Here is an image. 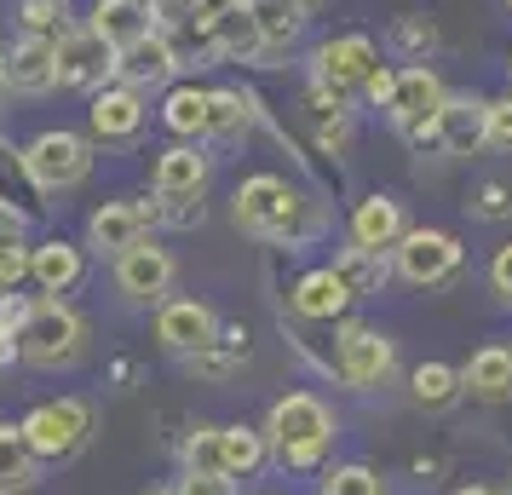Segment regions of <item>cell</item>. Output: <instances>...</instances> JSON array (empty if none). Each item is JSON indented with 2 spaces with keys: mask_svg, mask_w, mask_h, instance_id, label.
Instances as JSON below:
<instances>
[{
  "mask_svg": "<svg viewBox=\"0 0 512 495\" xmlns=\"http://www.w3.org/2000/svg\"><path fill=\"white\" fill-rule=\"evenodd\" d=\"M70 29V0H18V35L58 41Z\"/></svg>",
  "mask_w": 512,
  "mask_h": 495,
  "instance_id": "cell-31",
  "label": "cell"
},
{
  "mask_svg": "<svg viewBox=\"0 0 512 495\" xmlns=\"http://www.w3.org/2000/svg\"><path fill=\"white\" fill-rule=\"evenodd\" d=\"M213 179V156L202 144H173L156 156V173H150V190L156 196H202Z\"/></svg>",
  "mask_w": 512,
  "mask_h": 495,
  "instance_id": "cell-17",
  "label": "cell"
},
{
  "mask_svg": "<svg viewBox=\"0 0 512 495\" xmlns=\"http://www.w3.org/2000/svg\"><path fill=\"white\" fill-rule=\"evenodd\" d=\"M334 444V415L317 392H288L271 403V421H265V449L277 455L282 467H317Z\"/></svg>",
  "mask_w": 512,
  "mask_h": 495,
  "instance_id": "cell-3",
  "label": "cell"
},
{
  "mask_svg": "<svg viewBox=\"0 0 512 495\" xmlns=\"http://www.w3.org/2000/svg\"><path fill=\"white\" fill-rule=\"evenodd\" d=\"M12 340H18V363L58 375V369H75L81 352H87V317L70 300H52L47 294V300H29L24 323L12 329Z\"/></svg>",
  "mask_w": 512,
  "mask_h": 495,
  "instance_id": "cell-2",
  "label": "cell"
},
{
  "mask_svg": "<svg viewBox=\"0 0 512 495\" xmlns=\"http://www.w3.org/2000/svg\"><path fill=\"white\" fill-rule=\"evenodd\" d=\"M484 144H501V150H512V98H495V104H484Z\"/></svg>",
  "mask_w": 512,
  "mask_h": 495,
  "instance_id": "cell-36",
  "label": "cell"
},
{
  "mask_svg": "<svg viewBox=\"0 0 512 495\" xmlns=\"http://www.w3.org/2000/svg\"><path fill=\"white\" fill-rule=\"evenodd\" d=\"M323 495H386V484H380V472H374V467L351 461V467L328 472V490Z\"/></svg>",
  "mask_w": 512,
  "mask_h": 495,
  "instance_id": "cell-34",
  "label": "cell"
},
{
  "mask_svg": "<svg viewBox=\"0 0 512 495\" xmlns=\"http://www.w3.org/2000/svg\"><path fill=\"white\" fill-rule=\"evenodd\" d=\"M254 127V98L242 87H213L208 93V121H202V139L213 144H231V139H248Z\"/></svg>",
  "mask_w": 512,
  "mask_h": 495,
  "instance_id": "cell-25",
  "label": "cell"
},
{
  "mask_svg": "<svg viewBox=\"0 0 512 495\" xmlns=\"http://www.w3.org/2000/svg\"><path fill=\"white\" fill-rule=\"evenodd\" d=\"M173 283H179V260L167 254L156 236H144L127 254H116V294L127 306H139V311L162 306L167 294H173Z\"/></svg>",
  "mask_w": 512,
  "mask_h": 495,
  "instance_id": "cell-6",
  "label": "cell"
},
{
  "mask_svg": "<svg viewBox=\"0 0 512 495\" xmlns=\"http://www.w3.org/2000/svg\"><path fill=\"white\" fill-rule=\"evenodd\" d=\"M443 81L432 70H420V64H409V70H397L392 93H386V104L380 110H392V121L409 133V139H432V121H438L443 110Z\"/></svg>",
  "mask_w": 512,
  "mask_h": 495,
  "instance_id": "cell-10",
  "label": "cell"
},
{
  "mask_svg": "<svg viewBox=\"0 0 512 495\" xmlns=\"http://www.w3.org/2000/svg\"><path fill=\"white\" fill-rule=\"evenodd\" d=\"M18 432H24V444L35 449V461H41V467H64V461H75L81 449L93 444L98 409H93V398L64 392V398L35 403L24 421H18Z\"/></svg>",
  "mask_w": 512,
  "mask_h": 495,
  "instance_id": "cell-4",
  "label": "cell"
},
{
  "mask_svg": "<svg viewBox=\"0 0 512 495\" xmlns=\"http://www.w3.org/2000/svg\"><path fill=\"white\" fill-rule=\"evenodd\" d=\"M29 283L52 294V300H64L75 288L87 283V248H75L64 236H47V242H35L29 248Z\"/></svg>",
  "mask_w": 512,
  "mask_h": 495,
  "instance_id": "cell-16",
  "label": "cell"
},
{
  "mask_svg": "<svg viewBox=\"0 0 512 495\" xmlns=\"http://www.w3.org/2000/svg\"><path fill=\"white\" fill-rule=\"evenodd\" d=\"M219 449H225V478H254L259 467H265V432H254V426H219Z\"/></svg>",
  "mask_w": 512,
  "mask_h": 495,
  "instance_id": "cell-29",
  "label": "cell"
},
{
  "mask_svg": "<svg viewBox=\"0 0 512 495\" xmlns=\"http://www.w3.org/2000/svg\"><path fill=\"white\" fill-rule=\"evenodd\" d=\"M466 208L478 213V219H512V179H484V185L472 190Z\"/></svg>",
  "mask_w": 512,
  "mask_h": 495,
  "instance_id": "cell-35",
  "label": "cell"
},
{
  "mask_svg": "<svg viewBox=\"0 0 512 495\" xmlns=\"http://www.w3.org/2000/svg\"><path fill=\"white\" fill-rule=\"evenodd\" d=\"M29 167V179H35V190L41 196H52V190H81L87 179H93V139H81V133H70V127H47V133H35V139L18 150Z\"/></svg>",
  "mask_w": 512,
  "mask_h": 495,
  "instance_id": "cell-5",
  "label": "cell"
},
{
  "mask_svg": "<svg viewBox=\"0 0 512 495\" xmlns=\"http://www.w3.org/2000/svg\"><path fill=\"white\" fill-rule=\"evenodd\" d=\"M288 306H294V317H305V323H334V317L351 306V294L334 271H305L300 283H294V294H288Z\"/></svg>",
  "mask_w": 512,
  "mask_h": 495,
  "instance_id": "cell-23",
  "label": "cell"
},
{
  "mask_svg": "<svg viewBox=\"0 0 512 495\" xmlns=\"http://www.w3.org/2000/svg\"><path fill=\"white\" fill-rule=\"evenodd\" d=\"M150 121V98L121 87V81H104L87 104V127H93V144H133Z\"/></svg>",
  "mask_w": 512,
  "mask_h": 495,
  "instance_id": "cell-12",
  "label": "cell"
},
{
  "mask_svg": "<svg viewBox=\"0 0 512 495\" xmlns=\"http://www.w3.org/2000/svg\"><path fill=\"white\" fill-rule=\"evenodd\" d=\"M392 340L380 329H363V323H351L346 334H340V346H334V375L346 380L351 392H374V386H386V375H392Z\"/></svg>",
  "mask_w": 512,
  "mask_h": 495,
  "instance_id": "cell-9",
  "label": "cell"
},
{
  "mask_svg": "<svg viewBox=\"0 0 512 495\" xmlns=\"http://www.w3.org/2000/svg\"><path fill=\"white\" fill-rule=\"evenodd\" d=\"M461 392L489 398V403L512 398V346H478L472 363L461 369Z\"/></svg>",
  "mask_w": 512,
  "mask_h": 495,
  "instance_id": "cell-24",
  "label": "cell"
},
{
  "mask_svg": "<svg viewBox=\"0 0 512 495\" xmlns=\"http://www.w3.org/2000/svg\"><path fill=\"white\" fill-rule=\"evenodd\" d=\"M328 271H334V277L346 283V294L357 300V294H374V288L386 283V254H374V248H346Z\"/></svg>",
  "mask_w": 512,
  "mask_h": 495,
  "instance_id": "cell-30",
  "label": "cell"
},
{
  "mask_svg": "<svg viewBox=\"0 0 512 495\" xmlns=\"http://www.w3.org/2000/svg\"><path fill=\"white\" fill-rule=\"evenodd\" d=\"M0 93H12V98H47V93H58L52 41L18 35L12 47H0Z\"/></svg>",
  "mask_w": 512,
  "mask_h": 495,
  "instance_id": "cell-13",
  "label": "cell"
},
{
  "mask_svg": "<svg viewBox=\"0 0 512 495\" xmlns=\"http://www.w3.org/2000/svg\"><path fill=\"white\" fill-rule=\"evenodd\" d=\"M208 41H213V58H231V64H254L259 52H265L248 0L231 6V12H219V18H208Z\"/></svg>",
  "mask_w": 512,
  "mask_h": 495,
  "instance_id": "cell-21",
  "label": "cell"
},
{
  "mask_svg": "<svg viewBox=\"0 0 512 495\" xmlns=\"http://www.w3.org/2000/svg\"><path fill=\"white\" fill-rule=\"evenodd\" d=\"M507 6H512V0H507Z\"/></svg>",
  "mask_w": 512,
  "mask_h": 495,
  "instance_id": "cell-44",
  "label": "cell"
},
{
  "mask_svg": "<svg viewBox=\"0 0 512 495\" xmlns=\"http://www.w3.org/2000/svg\"><path fill=\"white\" fill-rule=\"evenodd\" d=\"M432 139H438L449 156L484 150V104H472V98H443L438 121H432Z\"/></svg>",
  "mask_w": 512,
  "mask_h": 495,
  "instance_id": "cell-22",
  "label": "cell"
},
{
  "mask_svg": "<svg viewBox=\"0 0 512 495\" xmlns=\"http://www.w3.org/2000/svg\"><path fill=\"white\" fill-rule=\"evenodd\" d=\"M392 254H397V277H403V283L432 288L461 265V242L449 231H403Z\"/></svg>",
  "mask_w": 512,
  "mask_h": 495,
  "instance_id": "cell-14",
  "label": "cell"
},
{
  "mask_svg": "<svg viewBox=\"0 0 512 495\" xmlns=\"http://www.w3.org/2000/svg\"><path fill=\"white\" fill-rule=\"evenodd\" d=\"M162 121H167V133H173V139L196 144V139H202V121H208V87H196V81H179V87H167Z\"/></svg>",
  "mask_w": 512,
  "mask_h": 495,
  "instance_id": "cell-27",
  "label": "cell"
},
{
  "mask_svg": "<svg viewBox=\"0 0 512 495\" xmlns=\"http://www.w3.org/2000/svg\"><path fill=\"white\" fill-rule=\"evenodd\" d=\"M144 495H185V478H167V484H156V490H144Z\"/></svg>",
  "mask_w": 512,
  "mask_h": 495,
  "instance_id": "cell-42",
  "label": "cell"
},
{
  "mask_svg": "<svg viewBox=\"0 0 512 495\" xmlns=\"http://www.w3.org/2000/svg\"><path fill=\"white\" fill-rule=\"evenodd\" d=\"M374 64H380V52H374L369 35H334V41L317 47V87L346 104L351 93H363V81L374 75Z\"/></svg>",
  "mask_w": 512,
  "mask_h": 495,
  "instance_id": "cell-11",
  "label": "cell"
},
{
  "mask_svg": "<svg viewBox=\"0 0 512 495\" xmlns=\"http://www.w3.org/2000/svg\"><path fill=\"white\" fill-rule=\"evenodd\" d=\"M144 219L133 202H104V208H93V219H87V248H93L98 260H116V254H127L133 242H144Z\"/></svg>",
  "mask_w": 512,
  "mask_h": 495,
  "instance_id": "cell-18",
  "label": "cell"
},
{
  "mask_svg": "<svg viewBox=\"0 0 512 495\" xmlns=\"http://www.w3.org/2000/svg\"><path fill=\"white\" fill-rule=\"evenodd\" d=\"M156 340L173 357H196L202 346L219 340V311L208 300H196V294H167L156 306Z\"/></svg>",
  "mask_w": 512,
  "mask_h": 495,
  "instance_id": "cell-8",
  "label": "cell"
},
{
  "mask_svg": "<svg viewBox=\"0 0 512 495\" xmlns=\"http://www.w3.org/2000/svg\"><path fill=\"white\" fill-rule=\"evenodd\" d=\"M0 98H6V93H0Z\"/></svg>",
  "mask_w": 512,
  "mask_h": 495,
  "instance_id": "cell-45",
  "label": "cell"
},
{
  "mask_svg": "<svg viewBox=\"0 0 512 495\" xmlns=\"http://www.w3.org/2000/svg\"><path fill=\"white\" fill-rule=\"evenodd\" d=\"M185 472L196 478H225V449H219V426H196L185 438Z\"/></svg>",
  "mask_w": 512,
  "mask_h": 495,
  "instance_id": "cell-33",
  "label": "cell"
},
{
  "mask_svg": "<svg viewBox=\"0 0 512 495\" xmlns=\"http://www.w3.org/2000/svg\"><path fill=\"white\" fill-rule=\"evenodd\" d=\"M231 6H242V0H190V12L208 24V18H219V12H231Z\"/></svg>",
  "mask_w": 512,
  "mask_h": 495,
  "instance_id": "cell-40",
  "label": "cell"
},
{
  "mask_svg": "<svg viewBox=\"0 0 512 495\" xmlns=\"http://www.w3.org/2000/svg\"><path fill=\"white\" fill-rule=\"evenodd\" d=\"M489 277H495V294L501 300H512V242L495 254V265H489Z\"/></svg>",
  "mask_w": 512,
  "mask_h": 495,
  "instance_id": "cell-38",
  "label": "cell"
},
{
  "mask_svg": "<svg viewBox=\"0 0 512 495\" xmlns=\"http://www.w3.org/2000/svg\"><path fill=\"white\" fill-rule=\"evenodd\" d=\"M35 484H41V461H35V449L24 444L18 426L0 421V495H29Z\"/></svg>",
  "mask_w": 512,
  "mask_h": 495,
  "instance_id": "cell-26",
  "label": "cell"
},
{
  "mask_svg": "<svg viewBox=\"0 0 512 495\" xmlns=\"http://www.w3.org/2000/svg\"><path fill=\"white\" fill-rule=\"evenodd\" d=\"M397 236H403V208H397L392 196H363L351 208V248L386 254V248H397Z\"/></svg>",
  "mask_w": 512,
  "mask_h": 495,
  "instance_id": "cell-20",
  "label": "cell"
},
{
  "mask_svg": "<svg viewBox=\"0 0 512 495\" xmlns=\"http://www.w3.org/2000/svg\"><path fill=\"white\" fill-rule=\"evenodd\" d=\"M455 495H501V490H484V484H466V490H455Z\"/></svg>",
  "mask_w": 512,
  "mask_h": 495,
  "instance_id": "cell-43",
  "label": "cell"
},
{
  "mask_svg": "<svg viewBox=\"0 0 512 495\" xmlns=\"http://www.w3.org/2000/svg\"><path fill=\"white\" fill-rule=\"evenodd\" d=\"M87 29H93L98 41H110V47H133L139 35L156 29L150 18V0H93V12H87Z\"/></svg>",
  "mask_w": 512,
  "mask_h": 495,
  "instance_id": "cell-19",
  "label": "cell"
},
{
  "mask_svg": "<svg viewBox=\"0 0 512 495\" xmlns=\"http://www.w3.org/2000/svg\"><path fill=\"white\" fill-rule=\"evenodd\" d=\"M18 363V340H12V329L0 323V369H12Z\"/></svg>",
  "mask_w": 512,
  "mask_h": 495,
  "instance_id": "cell-41",
  "label": "cell"
},
{
  "mask_svg": "<svg viewBox=\"0 0 512 495\" xmlns=\"http://www.w3.org/2000/svg\"><path fill=\"white\" fill-rule=\"evenodd\" d=\"M12 248H29V236H24V213L0 208V254H12Z\"/></svg>",
  "mask_w": 512,
  "mask_h": 495,
  "instance_id": "cell-37",
  "label": "cell"
},
{
  "mask_svg": "<svg viewBox=\"0 0 512 495\" xmlns=\"http://www.w3.org/2000/svg\"><path fill=\"white\" fill-rule=\"evenodd\" d=\"M248 12H254L265 52L294 47V41L305 35V6H300V0H248Z\"/></svg>",
  "mask_w": 512,
  "mask_h": 495,
  "instance_id": "cell-28",
  "label": "cell"
},
{
  "mask_svg": "<svg viewBox=\"0 0 512 495\" xmlns=\"http://www.w3.org/2000/svg\"><path fill=\"white\" fill-rule=\"evenodd\" d=\"M185 495H236L231 478H196V472H185Z\"/></svg>",
  "mask_w": 512,
  "mask_h": 495,
  "instance_id": "cell-39",
  "label": "cell"
},
{
  "mask_svg": "<svg viewBox=\"0 0 512 495\" xmlns=\"http://www.w3.org/2000/svg\"><path fill=\"white\" fill-rule=\"evenodd\" d=\"M409 386H415V403H420V409H449V403L461 398V375H455L449 363H420Z\"/></svg>",
  "mask_w": 512,
  "mask_h": 495,
  "instance_id": "cell-32",
  "label": "cell"
},
{
  "mask_svg": "<svg viewBox=\"0 0 512 495\" xmlns=\"http://www.w3.org/2000/svg\"><path fill=\"white\" fill-rule=\"evenodd\" d=\"M52 64H58V87L98 93V87L116 75V47H110V41H98L87 24H70L58 41H52Z\"/></svg>",
  "mask_w": 512,
  "mask_h": 495,
  "instance_id": "cell-7",
  "label": "cell"
},
{
  "mask_svg": "<svg viewBox=\"0 0 512 495\" xmlns=\"http://www.w3.org/2000/svg\"><path fill=\"white\" fill-rule=\"evenodd\" d=\"M173 75H179V58H173L162 29H150V35H139L133 47L116 52V75H110V81L133 87V93H156V87H167Z\"/></svg>",
  "mask_w": 512,
  "mask_h": 495,
  "instance_id": "cell-15",
  "label": "cell"
},
{
  "mask_svg": "<svg viewBox=\"0 0 512 495\" xmlns=\"http://www.w3.org/2000/svg\"><path fill=\"white\" fill-rule=\"evenodd\" d=\"M231 219H236V231L259 236V242H305L317 231V213L305 208V196L288 179H277V173L242 179L231 196Z\"/></svg>",
  "mask_w": 512,
  "mask_h": 495,
  "instance_id": "cell-1",
  "label": "cell"
}]
</instances>
